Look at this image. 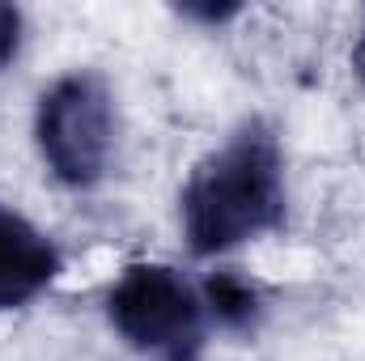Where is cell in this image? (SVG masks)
Listing matches in <instances>:
<instances>
[{
  "label": "cell",
  "instance_id": "obj_6",
  "mask_svg": "<svg viewBox=\"0 0 365 361\" xmlns=\"http://www.w3.org/2000/svg\"><path fill=\"white\" fill-rule=\"evenodd\" d=\"M21 47V13L13 4H0V68L17 56Z\"/></svg>",
  "mask_w": 365,
  "mask_h": 361
},
{
  "label": "cell",
  "instance_id": "obj_1",
  "mask_svg": "<svg viewBox=\"0 0 365 361\" xmlns=\"http://www.w3.org/2000/svg\"><path fill=\"white\" fill-rule=\"evenodd\" d=\"M284 149L268 119H247L182 183L179 221L191 255L212 260L284 225Z\"/></svg>",
  "mask_w": 365,
  "mask_h": 361
},
{
  "label": "cell",
  "instance_id": "obj_7",
  "mask_svg": "<svg viewBox=\"0 0 365 361\" xmlns=\"http://www.w3.org/2000/svg\"><path fill=\"white\" fill-rule=\"evenodd\" d=\"M182 13H187V17H204V21H221V17L238 13V4H204V9H195V4H182Z\"/></svg>",
  "mask_w": 365,
  "mask_h": 361
},
{
  "label": "cell",
  "instance_id": "obj_5",
  "mask_svg": "<svg viewBox=\"0 0 365 361\" xmlns=\"http://www.w3.org/2000/svg\"><path fill=\"white\" fill-rule=\"evenodd\" d=\"M200 298H204V310L221 323V327H230V332H247V327H255V319H259V289L247 280V276H238V272H212L208 280H204V289H200Z\"/></svg>",
  "mask_w": 365,
  "mask_h": 361
},
{
  "label": "cell",
  "instance_id": "obj_2",
  "mask_svg": "<svg viewBox=\"0 0 365 361\" xmlns=\"http://www.w3.org/2000/svg\"><path fill=\"white\" fill-rule=\"evenodd\" d=\"M110 327L153 361H200L204 298L170 264H128L106 289Z\"/></svg>",
  "mask_w": 365,
  "mask_h": 361
},
{
  "label": "cell",
  "instance_id": "obj_3",
  "mask_svg": "<svg viewBox=\"0 0 365 361\" xmlns=\"http://www.w3.org/2000/svg\"><path fill=\"white\" fill-rule=\"evenodd\" d=\"M34 141L64 187H93L115 149V98L98 73H68L51 81L34 111Z\"/></svg>",
  "mask_w": 365,
  "mask_h": 361
},
{
  "label": "cell",
  "instance_id": "obj_8",
  "mask_svg": "<svg viewBox=\"0 0 365 361\" xmlns=\"http://www.w3.org/2000/svg\"><path fill=\"white\" fill-rule=\"evenodd\" d=\"M353 73L365 81V21H361V34H357V47H353Z\"/></svg>",
  "mask_w": 365,
  "mask_h": 361
},
{
  "label": "cell",
  "instance_id": "obj_4",
  "mask_svg": "<svg viewBox=\"0 0 365 361\" xmlns=\"http://www.w3.org/2000/svg\"><path fill=\"white\" fill-rule=\"evenodd\" d=\"M60 268V247L30 217L0 200V310H17L47 293Z\"/></svg>",
  "mask_w": 365,
  "mask_h": 361
}]
</instances>
